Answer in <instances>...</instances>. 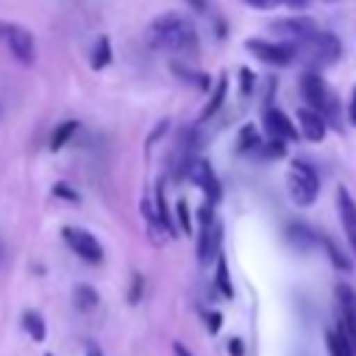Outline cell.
Segmentation results:
<instances>
[{
	"mask_svg": "<svg viewBox=\"0 0 356 356\" xmlns=\"http://www.w3.org/2000/svg\"><path fill=\"white\" fill-rule=\"evenodd\" d=\"M147 42H150V47H159V50L189 53L197 47V31L189 17H184L178 11H167L150 22Z\"/></svg>",
	"mask_w": 356,
	"mask_h": 356,
	"instance_id": "6da1fadb",
	"label": "cell"
},
{
	"mask_svg": "<svg viewBox=\"0 0 356 356\" xmlns=\"http://www.w3.org/2000/svg\"><path fill=\"white\" fill-rule=\"evenodd\" d=\"M286 189H289V197L295 206H312L320 195V178L306 161L295 159L286 172Z\"/></svg>",
	"mask_w": 356,
	"mask_h": 356,
	"instance_id": "7a4b0ae2",
	"label": "cell"
},
{
	"mask_svg": "<svg viewBox=\"0 0 356 356\" xmlns=\"http://www.w3.org/2000/svg\"><path fill=\"white\" fill-rule=\"evenodd\" d=\"M300 92L309 100V108H314L323 120H331V117L337 120V97L331 95L328 83L320 78L317 70H309L300 75Z\"/></svg>",
	"mask_w": 356,
	"mask_h": 356,
	"instance_id": "3957f363",
	"label": "cell"
},
{
	"mask_svg": "<svg viewBox=\"0 0 356 356\" xmlns=\"http://www.w3.org/2000/svg\"><path fill=\"white\" fill-rule=\"evenodd\" d=\"M339 50H342L339 47V39L334 33L317 31L314 36H309V39H303V42L295 44V58L303 56V58H309L312 67H325V64H331V61L339 58Z\"/></svg>",
	"mask_w": 356,
	"mask_h": 356,
	"instance_id": "277c9868",
	"label": "cell"
},
{
	"mask_svg": "<svg viewBox=\"0 0 356 356\" xmlns=\"http://www.w3.org/2000/svg\"><path fill=\"white\" fill-rule=\"evenodd\" d=\"M245 47L264 64L286 67L295 61V44L292 42H264V39H248Z\"/></svg>",
	"mask_w": 356,
	"mask_h": 356,
	"instance_id": "5b68a950",
	"label": "cell"
},
{
	"mask_svg": "<svg viewBox=\"0 0 356 356\" xmlns=\"http://www.w3.org/2000/svg\"><path fill=\"white\" fill-rule=\"evenodd\" d=\"M3 36H6V44H8L11 56H14L19 64L31 67V64L36 61V42H33V33H31L28 28L11 22V25L3 28Z\"/></svg>",
	"mask_w": 356,
	"mask_h": 356,
	"instance_id": "8992f818",
	"label": "cell"
},
{
	"mask_svg": "<svg viewBox=\"0 0 356 356\" xmlns=\"http://www.w3.org/2000/svg\"><path fill=\"white\" fill-rule=\"evenodd\" d=\"M61 236H64V242H67L83 261H89V264H100V261H103V248H100V242H97L89 231L64 225V228H61Z\"/></svg>",
	"mask_w": 356,
	"mask_h": 356,
	"instance_id": "52a82bcc",
	"label": "cell"
},
{
	"mask_svg": "<svg viewBox=\"0 0 356 356\" xmlns=\"http://www.w3.org/2000/svg\"><path fill=\"white\" fill-rule=\"evenodd\" d=\"M186 178H192L200 189H203V195H206V200L209 203H217L220 197H222V189H220V181H217V175H214V170L209 167V161H189V167H186Z\"/></svg>",
	"mask_w": 356,
	"mask_h": 356,
	"instance_id": "ba28073f",
	"label": "cell"
},
{
	"mask_svg": "<svg viewBox=\"0 0 356 356\" xmlns=\"http://www.w3.org/2000/svg\"><path fill=\"white\" fill-rule=\"evenodd\" d=\"M270 28H273V33H278V36L289 39L292 44H298V42H303V39H309V36H314V33H317V25H314V19H309V17H289V19H275Z\"/></svg>",
	"mask_w": 356,
	"mask_h": 356,
	"instance_id": "9c48e42d",
	"label": "cell"
},
{
	"mask_svg": "<svg viewBox=\"0 0 356 356\" xmlns=\"http://www.w3.org/2000/svg\"><path fill=\"white\" fill-rule=\"evenodd\" d=\"M220 242H222V225L217 220L200 225V236H197V261L209 264L214 261V256H220Z\"/></svg>",
	"mask_w": 356,
	"mask_h": 356,
	"instance_id": "30bf717a",
	"label": "cell"
},
{
	"mask_svg": "<svg viewBox=\"0 0 356 356\" xmlns=\"http://www.w3.org/2000/svg\"><path fill=\"white\" fill-rule=\"evenodd\" d=\"M264 128H267V134H270L273 139H284V142H295V139H298L295 125H292L289 117H286L284 111H278V108H267V111H264Z\"/></svg>",
	"mask_w": 356,
	"mask_h": 356,
	"instance_id": "8fae6325",
	"label": "cell"
},
{
	"mask_svg": "<svg viewBox=\"0 0 356 356\" xmlns=\"http://www.w3.org/2000/svg\"><path fill=\"white\" fill-rule=\"evenodd\" d=\"M298 128H300V136H306L309 142H320L325 136V120L314 108L298 111Z\"/></svg>",
	"mask_w": 356,
	"mask_h": 356,
	"instance_id": "7c38bea8",
	"label": "cell"
},
{
	"mask_svg": "<svg viewBox=\"0 0 356 356\" xmlns=\"http://www.w3.org/2000/svg\"><path fill=\"white\" fill-rule=\"evenodd\" d=\"M337 206H339V220H342V228L350 236H356V200L350 197L348 186H339L337 189Z\"/></svg>",
	"mask_w": 356,
	"mask_h": 356,
	"instance_id": "4fadbf2b",
	"label": "cell"
},
{
	"mask_svg": "<svg viewBox=\"0 0 356 356\" xmlns=\"http://www.w3.org/2000/svg\"><path fill=\"white\" fill-rule=\"evenodd\" d=\"M286 242L295 248V250H309L314 245V234L309 225L303 222H289L286 225Z\"/></svg>",
	"mask_w": 356,
	"mask_h": 356,
	"instance_id": "5bb4252c",
	"label": "cell"
},
{
	"mask_svg": "<svg viewBox=\"0 0 356 356\" xmlns=\"http://www.w3.org/2000/svg\"><path fill=\"white\" fill-rule=\"evenodd\" d=\"M22 328L31 334L33 342H44V337H47L44 317H42L36 309H25V312H22Z\"/></svg>",
	"mask_w": 356,
	"mask_h": 356,
	"instance_id": "9a60e30c",
	"label": "cell"
},
{
	"mask_svg": "<svg viewBox=\"0 0 356 356\" xmlns=\"http://www.w3.org/2000/svg\"><path fill=\"white\" fill-rule=\"evenodd\" d=\"M337 298H339V309H342V317L356 325V289L348 286V284H339L337 286Z\"/></svg>",
	"mask_w": 356,
	"mask_h": 356,
	"instance_id": "2e32d148",
	"label": "cell"
},
{
	"mask_svg": "<svg viewBox=\"0 0 356 356\" xmlns=\"http://www.w3.org/2000/svg\"><path fill=\"white\" fill-rule=\"evenodd\" d=\"M325 345H328V356H356V348L337 328L325 331Z\"/></svg>",
	"mask_w": 356,
	"mask_h": 356,
	"instance_id": "e0dca14e",
	"label": "cell"
},
{
	"mask_svg": "<svg viewBox=\"0 0 356 356\" xmlns=\"http://www.w3.org/2000/svg\"><path fill=\"white\" fill-rule=\"evenodd\" d=\"M75 131H78V122H75V120H64V122H58L56 131H53V136H50V150L58 153V150L75 136Z\"/></svg>",
	"mask_w": 356,
	"mask_h": 356,
	"instance_id": "ac0fdd59",
	"label": "cell"
},
{
	"mask_svg": "<svg viewBox=\"0 0 356 356\" xmlns=\"http://www.w3.org/2000/svg\"><path fill=\"white\" fill-rule=\"evenodd\" d=\"M225 92H228V81L225 78H220L217 81V86H214V92H211V97H209V103L203 106V111H200V120L206 122L209 117H214L217 114V108L222 106V100H225Z\"/></svg>",
	"mask_w": 356,
	"mask_h": 356,
	"instance_id": "d6986e66",
	"label": "cell"
},
{
	"mask_svg": "<svg viewBox=\"0 0 356 356\" xmlns=\"http://www.w3.org/2000/svg\"><path fill=\"white\" fill-rule=\"evenodd\" d=\"M108 64H111V42H108V36H100L92 50V70H103Z\"/></svg>",
	"mask_w": 356,
	"mask_h": 356,
	"instance_id": "ffe728a7",
	"label": "cell"
},
{
	"mask_svg": "<svg viewBox=\"0 0 356 356\" xmlns=\"http://www.w3.org/2000/svg\"><path fill=\"white\" fill-rule=\"evenodd\" d=\"M97 300H100V295L95 292V286H89V284H78L75 286V306L81 312H92L97 306Z\"/></svg>",
	"mask_w": 356,
	"mask_h": 356,
	"instance_id": "44dd1931",
	"label": "cell"
},
{
	"mask_svg": "<svg viewBox=\"0 0 356 356\" xmlns=\"http://www.w3.org/2000/svg\"><path fill=\"white\" fill-rule=\"evenodd\" d=\"M259 145H261L259 131H256L253 125H245V128L239 131V145H236V153H253Z\"/></svg>",
	"mask_w": 356,
	"mask_h": 356,
	"instance_id": "7402d4cb",
	"label": "cell"
},
{
	"mask_svg": "<svg viewBox=\"0 0 356 356\" xmlns=\"http://www.w3.org/2000/svg\"><path fill=\"white\" fill-rule=\"evenodd\" d=\"M214 284H217V289L222 292V298H234V286H231V278H228V261H225V256L217 259V275H214Z\"/></svg>",
	"mask_w": 356,
	"mask_h": 356,
	"instance_id": "603a6c76",
	"label": "cell"
},
{
	"mask_svg": "<svg viewBox=\"0 0 356 356\" xmlns=\"http://www.w3.org/2000/svg\"><path fill=\"white\" fill-rule=\"evenodd\" d=\"M323 245H325V250H328V259H331V264L334 267H339V270H350V259L331 242V239H323Z\"/></svg>",
	"mask_w": 356,
	"mask_h": 356,
	"instance_id": "cb8c5ba5",
	"label": "cell"
},
{
	"mask_svg": "<svg viewBox=\"0 0 356 356\" xmlns=\"http://www.w3.org/2000/svg\"><path fill=\"white\" fill-rule=\"evenodd\" d=\"M256 150H259L261 156H267V159H278V156H284V139H270V142H261Z\"/></svg>",
	"mask_w": 356,
	"mask_h": 356,
	"instance_id": "d4e9b609",
	"label": "cell"
},
{
	"mask_svg": "<svg viewBox=\"0 0 356 356\" xmlns=\"http://www.w3.org/2000/svg\"><path fill=\"white\" fill-rule=\"evenodd\" d=\"M53 195H56V197H61V200L78 203V192H75L70 184H64V181H56V184H53Z\"/></svg>",
	"mask_w": 356,
	"mask_h": 356,
	"instance_id": "484cf974",
	"label": "cell"
},
{
	"mask_svg": "<svg viewBox=\"0 0 356 356\" xmlns=\"http://www.w3.org/2000/svg\"><path fill=\"white\" fill-rule=\"evenodd\" d=\"M175 214H178V222H181V231L189 234L192 225H189V209H186V200H178V203H175Z\"/></svg>",
	"mask_w": 356,
	"mask_h": 356,
	"instance_id": "4316f807",
	"label": "cell"
},
{
	"mask_svg": "<svg viewBox=\"0 0 356 356\" xmlns=\"http://www.w3.org/2000/svg\"><path fill=\"white\" fill-rule=\"evenodd\" d=\"M250 89H253V72H250L248 67H242V70H239V92L248 95Z\"/></svg>",
	"mask_w": 356,
	"mask_h": 356,
	"instance_id": "83f0119b",
	"label": "cell"
},
{
	"mask_svg": "<svg viewBox=\"0 0 356 356\" xmlns=\"http://www.w3.org/2000/svg\"><path fill=\"white\" fill-rule=\"evenodd\" d=\"M203 317H206L209 334H217V331H220V323H222V314H220V312H203Z\"/></svg>",
	"mask_w": 356,
	"mask_h": 356,
	"instance_id": "f1b7e54d",
	"label": "cell"
},
{
	"mask_svg": "<svg viewBox=\"0 0 356 356\" xmlns=\"http://www.w3.org/2000/svg\"><path fill=\"white\" fill-rule=\"evenodd\" d=\"M139 298H142V275H134V284H131L128 300H131V303H139Z\"/></svg>",
	"mask_w": 356,
	"mask_h": 356,
	"instance_id": "f546056e",
	"label": "cell"
},
{
	"mask_svg": "<svg viewBox=\"0 0 356 356\" xmlns=\"http://www.w3.org/2000/svg\"><path fill=\"white\" fill-rule=\"evenodd\" d=\"M211 206H214V203H206V206H200V209H197V220H200V225H206V222H211V220H214Z\"/></svg>",
	"mask_w": 356,
	"mask_h": 356,
	"instance_id": "4dcf8cb0",
	"label": "cell"
},
{
	"mask_svg": "<svg viewBox=\"0 0 356 356\" xmlns=\"http://www.w3.org/2000/svg\"><path fill=\"white\" fill-rule=\"evenodd\" d=\"M228 353H231V356H245V345H242V339H231V342H228Z\"/></svg>",
	"mask_w": 356,
	"mask_h": 356,
	"instance_id": "1f68e13d",
	"label": "cell"
},
{
	"mask_svg": "<svg viewBox=\"0 0 356 356\" xmlns=\"http://www.w3.org/2000/svg\"><path fill=\"white\" fill-rule=\"evenodd\" d=\"M275 3H284V6H289V8H306L312 0H275Z\"/></svg>",
	"mask_w": 356,
	"mask_h": 356,
	"instance_id": "d6a6232c",
	"label": "cell"
},
{
	"mask_svg": "<svg viewBox=\"0 0 356 356\" xmlns=\"http://www.w3.org/2000/svg\"><path fill=\"white\" fill-rule=\"evenodd\" d=\"M248 6H253V8H270V6H275V0H245Z\"/></svg>",
	"mask_w": 356,
	"mask_h": 356,
	"instance_id": "836d02e7",
	"label": "cell"
},
{
	"mask_svg": "<svg viewBox=\"0 0 356 356\" xmlns=\"http://www.w3.org/2000/svg\"><path fill=\"white\" fill-rule=\"evenodd\" d=\"M172 356H192V353H189V348H186V345L172 342Z\"/></svg>",
	"mask_w": 356,
	"mask_h": 356,
	"instance_id": "e575fe53",
	"label": "cell"
},
{
	"mask_svg": "<svg viewBox=\"0 0 356 356\" xmlns=\"http://www.w3.org/2000/svg\"><path fill=\"white\" fill-rule=\"evenodd\" d=\"M348 117H350V122L356 125V89H353V95H350V108H348Z\"/></svg>",
	"mask_w": 356,
	"mask_h": 356,
	"instance_id": "d590c367",
	"label": "cell"
},
{
	"mask_svg": "<svg viewBox=\"0 0 356 356\" xmlns=\"http://www.w3.org/2000/svg\"><path fill=\"white\" fill-rule=\"evenodd\" d=\"M186 3H189L195 11H203V8H206V0H186Z\"/></svg>",
	"mask_w": 356,
	"mask_h": 356,
	"instance_id": "8d00e7d4",
	"label": "cell"
},
{
	"mask_svg": "<svg viewBox=\"0 0 356 356\" xmlns=\"http://www.w3.org/2000/svg\"><path fill=\"white\" fill-rule=\"evenodd\" d=\"M86 356H103V353H100V348H97V345H92V342H89V345H86Z\"/></svg>",
	"mask_w": 356,
	"mask_h": 356,
	"instance_id": "74e56055",
	"label": "cell"
},
{
	"mask_svg": "<svg viewBox=\"0 0 356 356\" xmlns=\"http://www.w3.org/2000/svg\"><path fill=\"white\" fill-rule=\"evenodd\" d=\"M350 248H353V256H356V236H350Z\"/></svg>",
	"mask_w": 356,
	"mask_h": 356,
	"instance_id": "f35d334b",
	"label": "cell"
},
{
	"mask_svg": "<svg viewBox=\"0 0 356 356\" xmlns=\"http://www.w3.org/2000/svg\"><path fill=\"white\" fill-rule=\"evenodd\" d=\"M325 3H337V0H325Z\"/></svg>",
	"mask_w": 356,
	"mask_h": 356,
	"instance_id": "ab89813d",
	"label": "cell"
},
{
	"mask_svg": "<svg viewBox=\"0 0 356 356\" xmlns=\"http://www.w3.org/2000/svg\"><path fill=\"white\" fill-rule=\"evenodd\" d=\"M44 356H53V353H44Z\"/></svg>",
	"mask_w": 356,
	"mask_h": 356,
	"instance_id": "60d3db41",
	"label": "cell"
}]
</instances>
